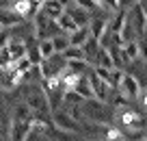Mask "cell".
Returning a JSON list of instances; mask_svg holds the SVG:
<instances>
[{
  "instance_id": "obj_23",
  "label": "cell",
  "mask_w": 147,
  "mask_h": 141,
  "mask_svg": "<svg viewBox=\"0 0 147 141\" xmlns=\"http://www.w3.org/2000/svg\"><path fill=\"white\" fill-rule=\"evenodd\" d=\"M52 39V46H54V52H63L67 48V37H50Z\"/></svg>"
},
{
  "instance_id": "obj_5",
  "label": "cell",
  "mask_w": 147,
  "mask_h": 141,
  "mask_svg": "<svg viewBox=\"0 0 147 141\" xmlns=\"http://www.w3.org/2000/svg\"><path fill=\"white\" fill-rule=\"evenodd\" d=\"M56 28V22L50 20L48 15H43L41 11H37L35 15V37L37 39H46V37H52V31Z\"/></svg>"
},
{
  "instance_id": "obj_27",
  "label": "cell",
  "mask_w": 147,
  "mask_h": 141,
  "mask_svg": "<svg viewBox=\"0 0 147 141\" xmlns=\"http://www.w3.org/2000/svg\"><path fill=\"white\" fill-rule=\"evenodd\" d=\"M113 104H115L117 109H123V106H128V98H125L123 93H121V96H117L115 100H113Z\"/></svg>"
},
{
  "instance_id": "obj_24",
  "label": "cell",
  "mask_w": 147,
  "mask_h": 141,
  "mask_svg": "<svg viewBox=\"0 0 147 141\" xmlns=\"http://www.w3.org/2000/svg\"><path fill=\"white\" fill-rule=\"evenodd\" d=\"M104 139H110V141H117V139H125V135L119 130V128H108L104 132Z\"/></svg>"
},
{
  "instance_id": "obj_25",
  "label": "cell",
  "mask_w": 147,
  "mask_h": 141,
  "mask_svg": "<svg viewBox=\"0 0 147 141\" xmlns=\"http://www.w3.org/2000/svg\"><path fill=\"white\" fill-rule=\"evenodd\" d=\"M97 7H104V9L108 11H117L119 9V0H95Z\"/></svg>"
},
{
  "instance_id": "obj_16",
  "label": "cell",
  "mask_w": 147,
  "mask_h": 141,
  "mask_svg": "<svg viewBox=\"0 0 147 141\" xmlns=\"http://www.w3.org/2000/svg\"><path fill=\"white\" fill-rule=\"evenodd\" d=\"M87 37H89V24H84V26H76L71 33H69L67 44L69 46H82L84 41H87Z\"/></svg>"
},
{
  "instance_id": "obj_12",
  "label": "cell",
  "mask_w": 147,
  "mask_h": 141,
  "mask_svg": "<svg viewBox=\"0 0 147 141\" xmlns=\"http://www.w3.org/2000/svg\"><path fill=\"white\" fill-rule=\"evenodd\" d=\"M11 11L20 18H28L30 13H37V9L30 5V0H11Z\"/></svg>"
},
{
  "instance_id": "obj_11",
  "label": "cell",
  "mask_w": 147,
  "mask_h": 141,
  "mask_svg": "<svg viewBox=\"0 0 147 141\" xmlns=\"http://www.w3.org/2000/svg\"><path fill=\"white\" fill-rule=\"evenodd\" d=\"M39 11L43 15H48L50 20H56L61 13H63V5H61L59 0H41V5H39Z\"/></svg>"
},
{
  "instance_id": "obj_3",
  "label": "cell",
  "mask_w": 147,
  "mask_h": 141,
  "mask_svg": "<svg viewBox=\"0 0 147 141\" xmlns=\"http://www.w3.org/2000/svg\"><path fill=\"white\" fill-rule=\"evenodd\" d=\"M117 87H121V93H123L128 100H138V98H141V100L145 102L143 87H141V82H138L134 76H130V74H121L119 85H117Z\"/></svg>"
},
{
  "instance_id": "obj_28",
  "label": "cell",
  "mask_w": 147,
  "mask_h": 141,
  "mask_svg": "<svg viewBox=\"0 0 147 141\" xmlns=\"http://www.w3.org/2000/svg\"><path fill=\"white\" fill-rule=\"evenodd\" d=\"M2 31H5V26H2V24H0V33H2Z\"/></svg>"
},
{
  "instance_id": "obj_1",
  "label": "cell",
  "mask_w": 147,
  "mask_h": 141,
  "mask_svg": "<svg viewBox=\"0 0 147 141\" xmlns=\"http://www.w3.org/2000/svg\"><path fill=\"white\" fill-rule=\"evenodd\" d=\"M80 111H82V115H87V117L93 119L95 124L110 122V111L106 109L104 100H97V98H84V100L80 102Z\"/></svg>"
},
{
  "instance_id": "obj_6",
  "label": "cell",
  "mask_w": 147,
  "mask_h": 141,
  "mask_svg": "<svg viewBox=\"0 0 147 141\" xmlns=\"http://www.w3.org/2000/svg\"><path fill=\"white\" fill-rule=\"evenodd\" d=\"M132 22H134V28L141 33V37H145V28H147L145 0H136V2L132 5Z\"/></svg>"
},
{
  "instance_id": "obj_20",
  "label": "cell",
  "mask_w": 147,
  "mask_h": 141,
  "mask_svg": "<svg viewBox=\"0 0 147 141\" xmlns=\"http://www.w3.org/2000/svg\"><path fill=\"white\" fill-rule=\"evenodd\" d=\"M54 22H56V28H61V31H65V33H71L74 28H76V22H74V20L69 18L65 11H63V13H61L59 18L54 20Z\"/></svg>"
},
{
  "instance_id": "obj_17",
  "label": "cell",
  "mask_w": 147,
  "mask_h": 141,
  "mask_svg": "<svg viewBox=\"0 0 147 141\" xmlns=\"http://www.w3.org/2000/svg\"><path fill=\"white\" fill-rule=\"evenodd\" d=\"M61 54H63L65 61H87V54H84V50L80 46H67Z\"/></svg>"
},
{
  "instance_id": "obj_22",
  "label": "cell",
  "mask_w": 147,
  "mask_h": 141,
  "mask_svg": "<svg viewBox=\"0 0 147 141\" xmlns=\"http://www.w3.org/2000/svg\"><path fill=\"white\" fill-rule=\"evenodd\" d=\"M110 69H113V67H110ZM110 69H108V67H102V65H95V67H93V74H95L100 80H104V85L115 87V82H113V76H110Z\"/></svg>"
},
{
  "instance_id": "obj_10",
  "label": "cell",
  "mask_w": 147,
  "mask_h": 141,
  "mask_svg": "<svg viewBox=\"0 0 147 141\" xmlns=\"http://www.w3.org/2000/svg\"><path fill=\"white\" fill-rule=\"evenodd\" d=\"M7 50H9V54H11V61L20 59V57H24V54H28L26 41L18 39V37H9V41H7Z\"/></svg>"
},
{
  "instance_id": "obj_14",
  "label": "cell",
  "mask_w": 147,
  "mask_h": 141,
  "mask_svg": "<svg viewBox=\"0 0 147 141\" xmlns=\"http://www.w3.org/2000/svg\"><path fill=\"white\" fill-rule=\"evenodd\" d=\"M65 13L76 22V26H84V24H89V11L82 9V7H71V5H69L67 9H65Z\"/></svg>"
},
{
  "instance_id": "obj_15",
  "label": "cell",
  "mask_w": 147,
  "mask_h": 141,
  "mask_svg": "<svg viewBox=\"0 0 147 141\" xmlns=\"http://www.w3.org/2000/svg\"><path fill=\"white\" fill-rule=\"evenodd\" d=\"M121 50H123V54H125L128 61H136L138 57L143 54V50H141V46H138L136 39H125L123 44H121Z\"/></svg>"
},
{
  "instance_id": "obj_2",
  "label": "cell",
  "mask_w": 147,
  "mask_h": 141,
  "mask_svg": "<svg viewBox=\"0 0 147 141\" xmlns=\"http://www.w3.org/2000/svg\"><path fill=\"white\" fill-rule=\"evenodd\" d=\"M26 104H28V109L32 111V115H39V117H43V115L50 111L48 93H46L43 89H39V87L28 89V93H26Z\"/></svg>"
},
{
  "instance_id": "obj_21",
  "label": "cell",
  "mask_w": 147,
  "mask_h": 141,
  "mask_svg": "<svg viewBox=\"0 0 147 141\" xmlns=\"http://www.w3.org/2000/svg\"><path fill=\"white\" fill-rule=\"evenodd\" d=\"M20 20H22V18H20V15H15L11 9L0 11V24H2L5 28H9V26H13V24H18Z\"/></svg>"
},
{
  "instance_id": "obj_7",
  "label": "cell",
  "mask_w": 147,
  "mask_h": 141,
  "mask_svg": "<svg viewBox=\"0 0 147 141\" xmlns=\"http://www.w3.org/2000/svg\"><path fill=\"white\" fill-rule=\"evenodd\" d=\"M119 122H121V126L125 128V130H136L138 128V124H143V115H138L136 111H132V109H125L123 106V111L119 113Z\"/></svg>"
},
{
  "instance_id": "obj_13",
  "label": "cell",
  "mask_w": 147,
  "mask_h": 141,
  "mask_svg": "<svg viewBox=\"0 0 147 141\" xmlns=\"http://www.w3.org/2000/svg\"><path fill=\"white\" fill-rule=\"evenodd\" d=\"M106 31H108V22H106V20L95 18V20H91V22H89V35H91L93 39H97V41L104 39Z\"/></svg>"
},
{
  "instance_id": "obj_4",
  "label": "cell",
  "mask_w": 147,
  "mask_h": 141,
  "mask_svg": "<svg viewBox=\"0 0 147 141\" xmlns=\"http://www.w3.org/2000/svg\"><path fill=\"white\" fill-rule=\"evenodd\" d=\"M52 119H54V126L59 132H78L80 130V122L76 117H71L69 113H65V111H54Z\"/></svg>"
},
{
  "instance_id": "obj_9",
  "label": "cell",
  "mask_w": 147,
  "mask_h": 141,
  "mask_svg": "<svg viewBox=\"0 0 147 141\" xmlns=\"http://www.w3.org/2000/svg\"><path fill=\"white\" fill-rule=\"evenodd\" d=\"M87 80H89V87H91V93H93V98H97V100H108V85H104V80H100V78L95 76V74H89L87 76Z\"/></svg>"
},
{
  "instance_id": "obj_26",
  "label": "cell",
  "mask_w": 147,
  "mask_h": 141,
  "mask_svg": "<svg viewBox=\"0 0 147 141\" xmlns=\"http://www.w3.org/2000/svg\"><path fill=\"white\" fill-rule=\"evenodd\" d=\"M76 2H78V7H82V9H87V11H93L95 9V0H76Z\"/></svg>"
},
{
  "instance_id": "obj_19",
  "label": "cell",
  "mask_w": 147,
  "mask_h": 141,
  "mask_svg": "<svg viewBox=\"0 0 147 141\" xmlns=\"http://www.w3.org/2000/svg\"><path fill=\"white\" fill-rule=\"evenodd\" d=\"M37 52H39V59H48V57L54 54V46H52V39H50V37L39 39V44H37Z\"/></svg>"
},
{
  "instance_id": "obj_18",
  "label": "cell",
  "mask_w": 147,
  "mask_h": 141,
  "mask_svg": "<svg viewBox=\"0 0 147 141\" xmlns=\"http://www.w3.org/2000/svg\"><path fill=\"white\" fill-rule=\"evenodd\" d=\"M95 65H102V67H115V63H113V57H110L108 48H97L95 50Z\"/></svg>"
},
{
  "instance_id": "obj_8",
  "label": "cell",
  "mask_w": 147,
  "mask_h": 141,
  "mask_svg": "<svg viewBox=\"0 0 147 141\" xmlns=\"http://www.w3.org/2000/svg\"><path fill=\"white\" fill-rule=\"evenodd\" d=\"M30 119H32V117H13V122H11V130H9V137H11V139H26V132H28V126H30Z\"/></svg>"
}]
</instances>
